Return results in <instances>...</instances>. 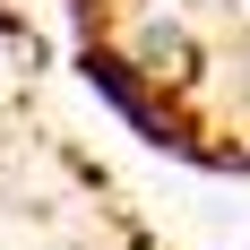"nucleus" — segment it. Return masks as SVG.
I'll return each instance as SVG.
<instances>
[{"label": "nucleus", "instance_id": "obj_1", "mask_svg": "<svg viewBox=\"0 0 250 250\" xmlns=\"http://www.w3.org/2000/svg\"><path fill=\"white\" fill-rule=\"evenodd\" d=\"M86 78H95V86H104L112 104H121L129 121L147 129V138H164V147H181V121H173V112H164V104L147 95V78H138V61H121V52H95V61H86Z\"/></svg>", "mask_w": 250, "mask_h": 250}]
</instances>
